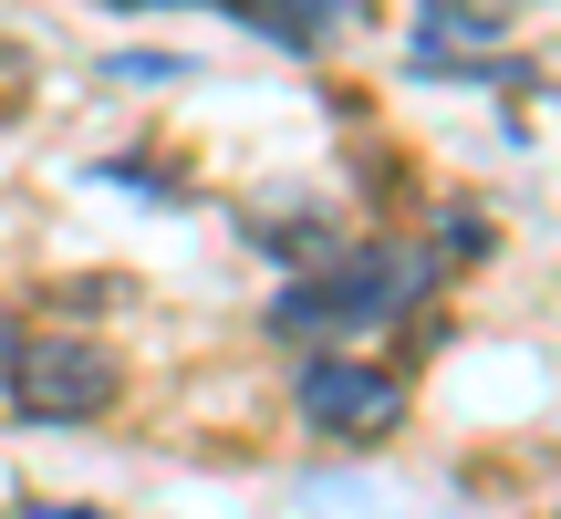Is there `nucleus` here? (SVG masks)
<instances>
[{
  "instance_id": "nucleus-1",
  "label": "nucleus",
  "mask_w": 561,
  "mask_h": 519,
  "mask_svg": "<svg viewBox=\"0 0 561 519\" xmlns=\"http://www.w3.org/2000/svg\"><path fill=\"white\" fill-rule=\"evenodd\" d=\"M0 405L21 426H94L125 405V354L94 333H11L0 343Z\"/></svg>"
},
{
  "instance_id": "nucleus-2",
  "label": "nucleus",
  "mask_w": 561,
  "mask_h": 519,
  "mask_svg": "<svg viewBox=\"0 0 561 519\" xmlns=\"http://www.w3.org/2000/svg\"><path fill=\"white\" fill-rule=\"evenodd\" d=\"M426 291V260H405L396 240L385 250H333L271 301V333L312 343V333H354V322H396V301Z\"/></svg>"
},
{
  "instance_id": "nucleus-3",
  "label": "nucleus",
  "mask_w": 561,
  "mask_h": 519,
  "mask_svg": "<svg viewBox=\"0 0 561 519\" xmlns=\"http://www.w3.org/2000/svg\"><path fill=\"white\" fill-rule=\"evenodd\" d=\"M291 405H301L312 437H385V426L405 416V384L385 374V364H364V354H312L301 384H291Z\"/></svg>"
},
{
  "instance_id": "nucleus-4",
  "label": "nucleus",
  "mask_w": 561,
  "mask_h": 519,
  "mask_svg": "<svg viewBox=\"0 0 561 519\" xmlns=\"http://www.w3.org/2000/svg\"><path fill=\"white\" fill-rule=\"evenodd\" d=\"M208 11L261 32V42H280V53H322V42L354 21V0H208Z\"/></svg>"
},
{
  "instance_id": "nucleus-5",
  "label": "nucleus",
  "mask_w": 561,
  "mask_h": 519,
  "mask_svg": "<svg viewBox=\"0 0 561 519\" xmlns=\"http://www.w3.org/2000/svg\"><path fill=\"white\" fill-rule=\"evenodd\" d=\"M187 73V53H125L115 62V83H178Z\"/></svg>"
},
{
  "instance_id": "nucleus-6",
  "label": "nucleus",
  "mask_w": 561,
  "mask_h": 519,
  "mask_svg": "<svg viewBox=\"0 0 561 519\" xmlns=\"http://www.w3.org/2000/svg\"><path fill=\"white\" fill-rule=\"evenodd\" d=\"M32 519H94V509H32Z\"/></svg>"
},
{
  "instance_id": "nucleus-7",
  "label": "nucleus",
  "mask_w": 561,
  "mask_h": 519,
  "mask_svg": "<svg viewBox=\"0 0 561 519\" xmlns=\"http://www.w3.org/2000/svg\"><path fill=\"white\" fill-rule=\"evenodd\" d=\"M0 343H11V333H0Z\"/></svg>"
}]
</instances>
